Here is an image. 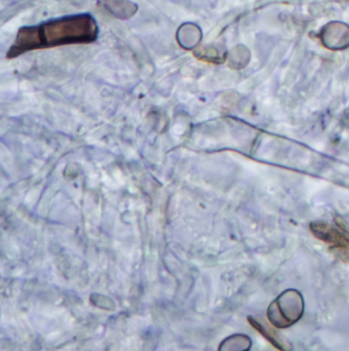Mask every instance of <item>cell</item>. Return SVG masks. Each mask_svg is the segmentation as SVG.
Segmentation results:
<instances>
[{"mask_svg":"<svg viewBox=\"0 0 349 351\" xmlns=\"http://www.w3.org/2000/svg\"><path fill=\"white\" fill-rule=\"evenodd\" d=\"M99 27L91 14H77L53 19L34 26L22 27L6 53L14 59L35 49L69 45H88L98 38Z\"/></svg>","mask_w":349,"mask_h":351,"instance_id":"obj_1","label":"cell"},{"mask_svg":"<svg viewBox=\"0 0 349 351\" xmlns=\"http://www.w3.org/2000/svg\"><path fill=\"white\" fill-rule=\"evenodd\" d=\"M311 232L320 241L329 245L330 251L344 262H349V239L346 231L337 225L328 222H313Z\"/></svg>","mask_w":349,"mask_h":351,"instance_id":"obj_2","label":"cell"},{"mask_svg":"<svg viewBox=\"0 0 349 351\" xmlns=\"http://www.w3.org/2000/svg\"><path fill=\"white\" fill-rule=\"evenodd\" d=\"M319 37L326 49L344 51L349 47V25L338 21L328 23L320 31Z\"/></svg>","mask_w":349,"mask_h":351,"instance_id":"obj_3","label":"cell"},{"mask_svg":"<svg viewBox=\"0 0 349 351\" xmlns=\"http://www.w3.org/2000/svg\"><path fill=\"white\" fill-rule=\"evenodd\" d=\"M202 38L200 27L193 24H185L180 27L178 31V41L181 47L186 49H193Z\"/></svg>","mask_w":349,"mask_h":351,"instance_id":"obj_4","label":"cell"},{"mask_svg":"<svg viewBox=\"0 0 349 351\" xmlns=\"http://www.w3.org/2000/svg\"><path fill=\"white\" fill-rule=\"evenodd\" d=\"M249 322L253 326L254 329L259 331L263 335V337H265L270 343L274 344L278 350L282 351H291L292 350V348H288V346L291 348L290 344L287 343L278 333H276L274 330L269 329L265 324L263 325L261 322L251 317H249Z\"/></svg>","mask_w":349,"mask_h":351,"instance_id":"obj_5","label":"cell"},{"mask_svg":"<svg viewBox=\"0 0 349 351\" xmlns=\"http://www.w3.org/2000/svg\"><path fill=\"white\" fill-rule=\"evenodd\" d=\"M251 53L245 45H237L231 51L229 57V66L233 69L241 70L249 64Z\"/></svg>","mask_w":349,"mask_h":351,"instance_id":"obj_6","label":"cell"},{"mask_svg":"<svg viewBox=\"0 0 349 351\" xmlns=\"http://www.w3.org/2000/svg\"><path fill=\"white\" fill-rule=\"evenodd\" d=\"M195 55L200 59L206 62H212V63L220 64L223 63L226 59V56H220L218 51L215 49H202L196 51Z\"/></svg>","mask_w":349,"mask_h":351,"instance_id":"obj_7","label":"cell"}]
</instances>
